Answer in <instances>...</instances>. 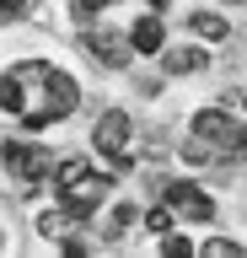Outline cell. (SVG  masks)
Here are the masks:
<instances>
[{"label":"cell","instance_id":"cell-14","mask_svg":"<svg viewBox=\"0 0 247 258\" xmlns=\"http://www.w3.org/2000/svg\"><path fill=\"white\" fill-rule=\"evenodd\" d=\"M172 221H178V215H172V210H167V205L145 210V226H150V231H156V237H161V231H172Z\"/></svg>","mask_w":247,"mask_h":258},{"label":"cell","instance_id":"cell-15","mask_svg":"<svg viewBox=\"0 0 247 258\" xmlns=\"http://www.w3.org/2000/svg\"><path fill=\"white\" fill-rule=\"evenodd\" d=\"M161 253H167V258H188V253H194V242H188V237H172V231H161Z\"/></svg>","mask_w":247,"mask_h":258},{"label":"cell","instance_id":"cell-10","mask_svg":"<svg viewBox=\"0 0 247 258\" xmlns=\"http://www.w3.org/2000/svg\"><path fill=\"white\" fill-rule=\"evenodd\" d=\"M188 27H194L204 43H220V38L231 32V27H226V16H215V11H194V16H188Z\"/></svg>","mask_w":247,"mask_h":258},{"label":"cell","instance_id":"cell-11","mask_svg":"<svg viewBox=\"0 0 247 258\" xmlns=\"http://www.w3.org/2000/svg\"><path fill=\"white\" fill-rule=\"evenodd\" d=\"M22 102H27V97H22V76H17V70L0 76V108H6V113H22Z\"/></svg>","mask_w":247,"mask_h":258},{"label":"cell","instance_id":"cell-19","mask_svg":"<svg viewBox=\"0 0 247 258\" xmlns=\"http://www.w3.org/2000/svg\"><path fill=\"white\" fill-rule=\"evenodd\" d=\"M22 11H27L22 0H0V22H6V16H22Z\"/></svg>","mask_w":247,"mask_h":258},{"label":"cell","instance_id":"cell-16","mask_svg":"<svg viewBox=\"0 0 247 258\" xmlns=\"http://www.w3.org/2000/svg\"><path fill=\"white\" fill-rule=\"evenodd\" d=\"M65 221H75L70 210H49V215L38 221V231H49V237H59V231H65Z\"/></svg>","mask_w":247,"mask_h":258},{"label":"cell","instance_id":"cell-8","mask_svg":"<svg viewBox=\"0 0 247 258\" xmlns=\"http://www.w3.org/2000/svg\"><path fill=\"white\" fill-rule=\"evenodd\" d=\"M161 43H167V32L156 16H140L129 27V54H161Z\"/></svg>","mask_w":247,"mask_h":258},{"label":"cell","instance_id":"cell-3","mask_svg":"<svg viewBox=\"0 0 247 258\" xmlns=\"http://www.w3.org/2000/svg\"><path fill=\"white\" fill-rule=\"evenodd\" d=\"M194 135H199V140H210L215 151L226 145L231 156L242 151V124H236L231 113H220V108H204V113H199V118H194Z\"/></svg>","mask_w":247,"mask_h":258},{"label":"cell","instance_id":"cell-1","mask_svg":"<svg viewBox=\"0 0 247 258\" xmlns=\"http://www.w3.org/2000/svg\"><path fill=\"white\" fill-rule=\"evenodd\" d=\"M54 183H59V199H65V210L75 215V221H86V215L102 205V194L113 188V177H108V172H92L81 156L65 161V167L54 172Z\"/></svg>","mask_w":247,"mask_h":258},{"label":"cell","instance_id":"cell-6","mask_svg":"<svg viewBox=\"0 0 247 258\" xmlns=\"http://www.w3.org/2000/svg\"><path fill=\"white\" fill-rule=\"evenodd\" d=\"M129 135H134V124H129V113H118V108H108L97 118V135H92V140H97V151L108 161L113 156H124V151H129Z\"/></svg>","mask_w":247,"mask_h":258},{"label":"cell","instance_id":"cell-13","mask_svg":"<svg viewBox=\"0 0 247 258\" xmlns=\"http://www.w3.org/2000/svg\"><path fill=\"white\" fill-rule=\"evenodd\" d=\"M183 161H194V167H204V161H215V145H210V140H199V135H194V140L183 145Z\"/></svg>","mask_w":247,"mask_h":258},{"label":"cell","instance_id":"cell-7","mask_svg":"<svg viewBox=\"0 0 247 258\" xmlns=\"http://www.w3.org/2000/svg\"><path fill=\"white\" fill-rule=\"evenodd\" d=\"M86 48H92L102 64H113V70H124V64H129V43H124L113 27H92V32H86Z\"/></svg>","mask_w":247,"mask_h":258},{"label":"cell","instance_id":"cell-5","mask_svg":"<svg viewBox=\"0 0 247 258\" xmlns=\"http://www.w3.org/2000/svg\"><path fill=\"white\" fill-rule=\"evenodd\" d=\"M167 210L183 221H215V199L194 183H167Z\"/></svg>","mask_w":247,"mask_h":258},{"label":"cell","instance_id":"cell-2","mask_svg":"<svg viewBox=\"0 0 247 258\" xmlns=\"http://www.w3.org/2000/svg\"><path fill=\"white\" fill-rule=\"evenodd\" d=\"M0 156H6V172H17L22 183H43L54 172V156L43 145H22V140H6L0 145Z\"/></svg>","mask_w":247,"mask_h":258},{"label":"cell","instance_id":"cell-4","mask_svg":"<svg viewBox=\"0 0 247 258\" xmlns=\"http://www.w3.org/2000/svg\"><path fill=\"white\" fill-rule=\"evenodd\" d=\"M38 76H43V86H49V124L54 118H70V113L81 108V86H75V81L65 76V70H54V64H43V70H38Z\"/></svg>","mask_w":247,"mask_h":258},{"label":"cell","instance_id":"cell-9","mask_svg":"<svg viewBox=\"0 0 247 258\" xmlns=\"http://www.w3.org/2000/svg\"><path fill=\"white\" fill-rule=\"evenodd\" d=\"M161 64H167V76H194V70L210 64V54H204V48H167Z\"/></svg>","mask_w":247,"mask_h":258},{"label":"cell","instance_id":"cell-17","mask_svg":"<svg viewBox=\"0 0 247 258\" xmlns=\"http://www.w3.org/2000/svg\"><path fill=\"white\" fill-rule=\"evenodd\" d=\"M102 6H113V0H70V11H75V22H86V16H97Z\"/></svg>","mask_w":247,"mask_h":258},{"label":"cell","instance_id":"cell-20","mask_svg":"<svg viewBox=\"0 0 247 258\" xmlns=\"http://www.w3.org/2000/svg\"><path fill=\"white\" fill-rule=\"evenodd\" d=\"M145 6H150V11H161V6H167V0H145Z\"/></svg>","mask_w":247,"mask_h":258},{"label":"cell","instance_id":"cell-12","mask_svg":"<svg viewBox=\"0 0 247 258\" xmlns=\"http://www.w3.org/2000/svg\"><path fill=\"white\" fill-rule=\"evenodd\" d=\"M199 253H204V258H242V242H231V237H210Z\"/></svg>","mask_w":247,"mask_h":258},{"label":"cell","instance_id":"cell-18","mask_svg":"<svg viewBox=\"0 0 247 258\" xmlns=\"http://www.w3.org/2000/svg\"><path fill=\"white\" fill-rule=\"evenodd\" d=\"M134 221V205H118L113 210V221H108V231H113V237H118V231H124V226H129Z\"/></svg>","mask_w":247,"mask_h":258}]
</instances>
